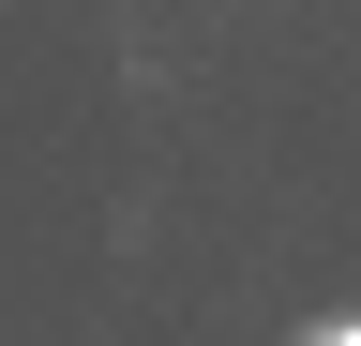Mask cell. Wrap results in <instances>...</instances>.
Segmentation results:
<instances>
[{"label":"cell","mask_w":361,"mask_h":346,"mask_svg":"<svg viewBox=\"0 0 361 346\" xmlns=\"http://www.w3.org/2000/svg\"><path fill=\"white\" fill-rule=\"evenodd\" d=\"M301 346H361V316H316V331H301Z\"/></svg>","instance_id":"6da1fadb"}]
</instances>
